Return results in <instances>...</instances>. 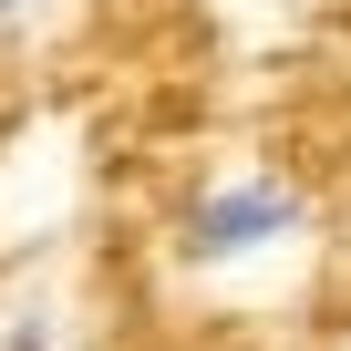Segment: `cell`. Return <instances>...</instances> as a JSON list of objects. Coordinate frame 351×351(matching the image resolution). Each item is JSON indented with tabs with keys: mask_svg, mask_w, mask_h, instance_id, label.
Wrapping results in <instances>:
<instances>
[{
	"mask_svg": "<svg viewBox=\"0 0 351 351\" xmlns=\"http://www.w3.org/2000/svg\"><path fill=\"white\" fill-rule=\"evenodd\" d=\"M300 228H310V197L289 186V176L238 165V176H217V186L186 207V258L197 269H258V258L300 248Z\"/></svg>",
	"mask_w": 351,
	"mask_h": 351,
	"instance_id": "obj_1",
	"label": "cell"
},
{
	"mask_svg": "<svg viewBox=\"0 0 351 351\" xmlns=\"http://www.w3.org/2000/svg\"><path fill=\"white\" fill-rule=\"evenodd\" d=\"M0 351H52V330H42V320H32V310H21V320H11V330H0Z\"/></svg>",
	"mask_w": 351,
	"mask_h": 351,
	"instance_id": "obj_2",
	"label": "cell"
},
{
	"mask_svg": "<svg viewBox=\"0 0 351 351\" xmlns=\"http://www.w3.org/2000/svg\"><path fill=\"white\" fill-rule=\"evenodd\" d=\"M32 11H42V0H0V32H21V21H32Z\"/></svg>",
	"mask_w": 351,
	"mask_h": 351,
	"instance_id": "obj_3",
	"label": "cell"
}]
</instances>
